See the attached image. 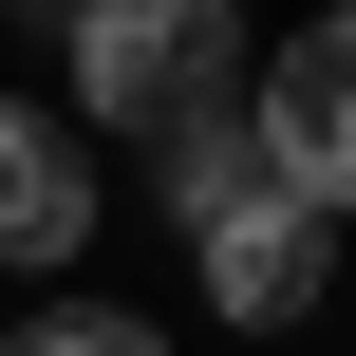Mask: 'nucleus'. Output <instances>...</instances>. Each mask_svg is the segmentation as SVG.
Wrapping results in <instances>:
<instances>
[{
    "instance_id": "2",
    "label": "nucleus",
    "mask_w": 356,
    "mask_h": 356,
    "mask_svg": "<svg viewBox=\"0 0 356 356\" xmlns=\"http://www.w3.org/2000/svg\"><path fill=\"white\" fill-rule=\"evenodd\" d=\"M244 131H263V169H282L300 207H356V0H319L300 38H263Z\"/></svg>"
},
{
    "instance_id": "1",
    "label": "nucleus",
    "mask_w": 356,
    "mask_h": 356,
    "mask_svg": "<svg viewBox=\"0 0 356 356\" xmlns=\"http://www.w3.org/2000/svg\"><path fill=\"white\" fill-rule=\"evenodd\" d=\"M263 75L244 0H94L75 19V131L94 150H169V131H225Z\"/></svg>"
},
{
    "instance_id": "4",
    "label": "nucleus",
    "mask_w": 356,
    "mask_h": 356,
    "mask_svg": "<svg viewBox=\"0 0 356 356\" xmlns=\"http://www.w3.org/2000/svg\"><path fill=\"white\" fill-rule=\"evenodd\" d=\"M94 244V131L0 94V263H75Z\"/></svg>"
},
{
    "instance_id": "6",
    "label": "nucleus",
    "mask_w": 356,
    "mask_h": 356,
    "mask_svg": "<svg viewBox=\"0 0 356 356\" xmlns=\"http://www.w3.org/2000/svg\"><path fill=\"white\" fill-rule=\"evenodd\" d=\"M0 356H169V338H150V319H131V300H56V319H38V338H0Z\"/></svg>"
},
{
    "instance_id": "3",
    "label": "nucleus",
    "mask_w": 356,
    "mask_h": 356,
    "mask_svg": "<svg viewBox=\"0 0 356 356\" xmlns=\"http://www.w3.org/2000/svg\"><path fill=\"white\" fill-rule=\"evenodd\" d=\"M188 263H207V300H225L244 338H300V319L338 300V207H300V188L263 169L244 207H207V225H188Z\"/></svg>"
},
{
    "instance_id": "7",
    "label": "nucleus",
    "mask_w": 356,
    "mask_h": 356,
    "mask_svg": "<svg viewBox=\"0 0 356 356\" xmlns=\"http://www.w3.org/2000/svg\"><path fill=\"white\" fill-rule=\"evenodd\" d=\"M56 19H94V0H56Z\"/></svg>"
},
{
    "instance_id": "5",
    "label": "nucleus",
    "mask_w": 356,
    "mask_h": 356,
    "mask_svg": "<svg viewBox=\"0 0 356 356\" xmlns=\"http://www.w3.org/2000/svg\"><path fill=\"white\" fill-rule=\"evenodd\" d=\"M244 188H263V131H244V113H225V131H169V150H150V207H169V225H207V207H244Z\"/></svg>"
}]
</instances>
